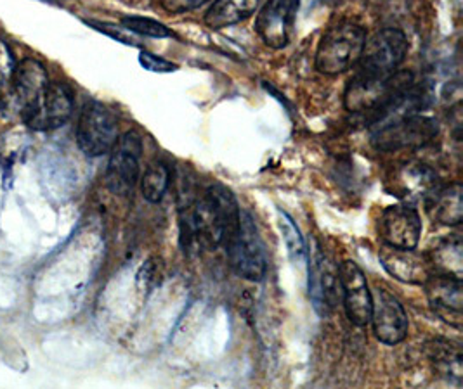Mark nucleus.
<instances>
[{
	"instance_id": "2",
	"label": "nucleus",
	"mask_w": 463,
	"mask_h": 389,
	"mask_svg": "<svg viewBox=\"0 0 463 389\" xmlns=\"http://www.w3.org/2000/svg\"><path fill=\"white\" fill-rule=\"evenodd\" d=\"M366 43V30L353 21H342L326 30L317 51V69L337 77L358 64Z\"/></svg>"
},
{
	"instance_id": "13",
	"label": "nucleus",
	"mask_w": 463,
	"mask_h": 389,
	"mask_svg": "<svg viewBox=\"0 0 463 389\" xmlns=\"http://www.w3.org/2000/svg\"><path fill=\"white\" fill-rule=\"evenodd\" d=\"M380 264L401 282L425 284L430 277V262L415 249L385 246L380 249Z\"/></svg>"
},
{
	"instance_id": "24",
	"label": "nucleus",
	"mask_w": 463,
	"mask_h": 389,
	"mask_svg": "<svg viewBox=\"0 0 463 389\" xmlns=\"http://www.w3.org/2000/svg\"><path fill=\"white\" fill-rule=\"evenodd\" d=\"M16 60L11 47L4 41H0V90L13 82L16 71Z\"/></svg>"
},
{
	"instance_id": "20",
	"label": "nucleus",
	"mask_w": 463,
	"mask_h": 389,
	"mask_svg": "<svg viewBox=\"0 0 463 389\" xmlns=\"http://www.w3.org/2000/svg\"><path fill=\"white\" fill-rule=\"evenodd\" d=\"M279 230L283 234V241L288 249L292 262L297 265H306L307 256H309L306 241H304L298 227L295 226L294 220L290 218V215L285 211H279Z\"/></svg>"
},
{
	"instance_id": "4",
	"label": "nucleus",
	"mask_w": 463,
	"mask_h": 389,
	"mask_svg": "<svg viewBox=\"0 0 463 389\" xmlns=\"http://www.w3.org/2000/svg\"><path fill=\"white\" fill-rule=\"evenodd\" d=\"M232 270L247 281H262L268 272V258L252 215L241 211L240 226L224 245Z\"/></svg>"
},
{
	"instance_id": "23",
	"label": "nucleus",
	"mask_w": 463,
	"mask_h": 389,
	"mask_svg": "<svg viewBox=\"0 0 463 389\" xmlns=\"http://www.w3.org/2000/svg\"><path fill=\"white\" fill-rule=\"evenodd\" d=\"M122 26L128 32L143 35V37L167 39L172 35V32L164 23H158L151 18H143V16H127L122 20Z\"/></svg>"
},
{
	"instance_id": "22",
	"label": "nucleus",
	"mask_w": 463,
	"mask_h": 389,
	"mask_svg": "<svg viewBox=\"0 0 463 389\" xmlns=\"http://www.w3.org/2000/svg\"><path fill=\"white\" fill-rule=\"evenodd\" d=\"M430 358L438 364V367L448 375H457L458 381L462 377V353L460 349L451 348V345L434 343L430 347Z\"/></svg>"
},
{
	"instance_id": "26",
	"label": "nucleus",
	"mask_w": 463,
	"mask_h": 389,
	"mask_svg": "<svg viewBox=\"0 0 463 389\" xmlns=\"http://www.w3.org/2000/svg\"><path fill=\"white\" fill-rule=\"evenodd\" d=\"M211 0H160L162 7L165 11H169L172 14H183V13H190L202 5H205Z\"/></svg>"
},
{
	"instance_id": "6",
	"label": "nucleus",
	"mask_w": 463,
	"mask_h": 389,
	"mask_svg": "<svg viewBox=\"0 0 463 389\" xmlns=\"http://www.w3.org/2000/svg\"><path fill=\"white\" fill-rule=\"evenodd\" d=\"M143 139L137 132H126L109 151L106 170L108 189L118 196H127L137 184L141 175Z\"/></svg>"
},
{
	"instance_id": "1",
	"label": "nucleus",
	"mask_w": 463,
	"mask_h": 389,
	"mask_svg": "<svg viewBox=\"0 0 463 389\" xmlns=\"http://www.w3.org/2000/svg\"><path fill=\"white\" fill-rule=\"evenodd\" d=\"M181 196L179 226L184 251L224 246L241 218L232 190L222 184H211L200 194L188 189Z\"/></svg>"
},
{
	"instance_id": "18",
	"label": "nucleus",
	"mask_w": 463,
	"mask_h": 389,
	"mask_svg": "<svg viewBox=\"0 0 463 389\" xmlns=\"http://www.w3.org/2000/svg\"><path fill=\"white\" fill-rule=\"evenodd\" d=\"M432 217L442 226H460L463 220L462 185L438 190L432 201Z\"/></svg>"
},
{
	"instance_id": "15",
	"label": "nucleus",
	"mask_w": 463,
	"mask_h": 389,
	"mask_svg": "<svg viewBox=\"0 0 463 389\" xmlns=\"http://www.w3.org/2000/svg\"><path fill=\"white\" fill-rule=\"evenodd\" d=\"M337 281V268L330 265L328 258L317 251L315 264L309 268V296L319 315H326L334 307Z\"/></svg>"
},
{
	"instance_id": "25",
	"label": "nucleus",
	"mask_w": 463,
	"mask_h": 389,
	"mask_svg": "<svg viewBox=\"0 0 463 389\" xmlns=\"http://www.w3.org/2000/svg\"><path fill=\"white\" fill-rule=\"evenodd\" d=\"M139 64H141L145 69L153 71V73H172V71L177 69V64L167 61V60L160 58V56H155V54H151V52H147V51H143V52L139 54Z\"/></svg>"
},
{
	"instance_id": "12",
	"label": "nucleus",
	"mask_w": 463,
	"mask_h": 389,
	"mask_svg": "<svg viewBox=\"0 0 463 389\" xmlns=\"http://www.w3.org/2000/svg\"><path fill=\"white\" fill-rule=\"evenodd\" d=\"M379 234L387 246L415 249L421 236L419 211L410 206H389L380 217Z\"/></svg>"
},
{
	"instance_id": "14",
	"label": "nucleus",
	"mask_w": 463,
	"mask_h": 389,
	"mask_svg": "<svg viewBox=\"0 0 463 389\" xmlns=\"http://www.w3.org/2000/svg\"><path fill=\"white\" fill-rule=\"evenodd\" d=\"M13 96L20 113L28 111L43 97L49 77L43 64L35 60H24L16 66L13 77Z\"/></svg>"
},
{
	"instance_id": "3",
	"label": "nucleus",
	"mask_w": 463,
	"mask_h": 389,
	"mask_svg": "<svg viewBox=\"0 0 463 389\" xmlns=\"http://www.w3.org/2000/svg\"><path fill=\"white\" fill-rule=\"evenodd\" d=\"M408 54L406 35L396 28H385L375 33L370 41L366 39L359 68L358 77L372 80H385L398 73Z\"/></svg>"
},
{
	"instance_id": "9",
	"label": "nucleus",
	"mask_w": 463,
	"mask_h": 389,
	"mask_svg": "<svg viewBox=\"0 0 463 389\" xmlns=\"http://www.w3.org/2000/svg\"><path fill=\"white\" fill-rule=\"evenodd\" d=\"M373 332L380 343L394 347L408 336V313L400 300L385 289H375L372 292V319Z\"/></svg>"
},
{
	"instance_id": "10",
	"label": "nucleus",
	"mask_w": 463,
	"mask_h": 389,
	"mask_svg": "<svg viewBox=\"0 0 463 389\" xmlns=\"http://www.w3.org/2000/svg\"><path fill=\"white\" fill-rule=\"evenodd\" d=\"M300 0H266L259 9L255 30L266 45L283 49L294 33Z\"/></svg>"
},
{
	"instance_id": "7",
	"label": "nucleus",
	"mask_w": 463,
	"mask_h": 389,
	"mask_svg": "<svg viewBox=\"0 0 463 389\" xmlns=\"http://www.w3.org/2000/svg\"><path fill=\"white\" fill-rule=\"evenodd\" d=\"M439 134V126L427 116L410 115L392 124L383 125L373 134V144L382 151H398L406 147H421L432 143Z\"/></svg>"
},
{
	"instance_id": "16",
	"label": "nucleus",
	"mask_w": 463,
	"mask_h": 389,
	"mask_svg": "<svg viewBox=\"0 0 463 389\" xmlns=\"http://www.w3.org/2000/svg\"><path fill=\"white\" fill-rule=\"evenodd\" d=\"M423 286L427 289L430 305L436 310L455 313L457 317L462 315V279L439 273V275H430Z\"/></svg>"
},
{
	"instance_id": "8",
	"label": "nucleus",
	"mask_w": 463,
	"mask_h": 389,
	"mask_svg": "<svg viewBox=\"0 0 463 389\" xmlns=\"http://www.w3.org/2000/svg\"><path fill=\"white\" fill-rule=\"evenodd\" d=\"M73 113V92L68 85L51 82L33 107L22 113L23 122L32 130L49 132L61 128Z\"/></svg>"
},
{
	"instance_id": "11",
	"label": "nucleus",
	"mask_w": 463,
	"mask_h": 389,
	"mask_svg": "<svg viewBox=\"0 0 463 389\" xmlns=\"http://www.w3.org/2000/svg\"><path fill=\"white\" fill-rule=\"evenodd\" d=\"M337 279L347 319L358 328L368 326L372 319V291L363 270L356 262L347 260L338 266Z\"/></svg>"
},
{
	"instance_id": "19",
	"label": "nucleus",
	"mask_w": 463,
	"mask_h": 389,
	"mask_svg": "<svg viewBox=\"0 0 463 389\" xmlns=\"http://www.w3.org/2000/svg\"><path fill=\"white\" fill-rule=\"evenodd\" d=\"M170 185L169 166L162 162L151 163L146 168L143 181H141V192L143 198L149 203H160L167 192Z\"/></svg>"
},
{
	"instance_id": "5",
	"label": "nucleus",
	"mask_w": 463,
	"mask_h": 389,
	"mask_svg": "<svg viewBox=\"0 0 463 389\" xmlns=\"http://www.w3.org/2000/svg\"><path fill=\"white\" fill-rule=\"evenodd\" d=\"M118 139V120L115 113L98 101L85 104L77 126V144L85 156L108 154Z\"/></svg>"
},
{
	"instance_id": "21",
	"label": "nucleus",
	"mask_w": 463,
	"mask_h": 389,
	"mask_svg": "<svg viewBox=\"0 0 463 389\" xmlns=\"http://www.w3.org/2000/svg\"><path fill=\"white\" fill-rule=\"evenodd\" d=\"M436 268H439L442 275H451L462 279V243L460 239L446 241L436 249L434 260L430 262Z\"/></svg>"
},
{
	"instance_id": "17",
	"label": "nucleus",
	"mask_w": 463,
	"mask_h": 389,
	"mask_svg": "<svg viewBox=\"0 0 463 389\" xmlns=\"http://www.w3.org/2000/svg\"><path fill=\"white\" fill-rule=\"evenodd\" d=\"M266 0H215L205 14V23L213 30L238 24L257 13Z\"/></svg>"
}]
</instances>
